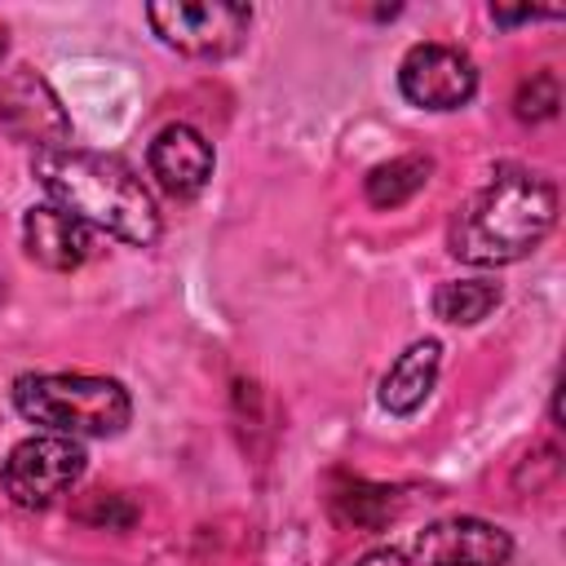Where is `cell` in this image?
I'll return each mask as SVG.
<instances>
[{
	"instance_id": "cell-1",
	"label": "cell",
	"mask_w": 566,
	"mask_h": 566,
	"mask_svg": "<svg viewBox=\"0 0 566 566\" xmlns=\"http://www.w3.org/2000/svg\"><path fill=\"white\" fill-rule=\"evenodd\" d=\"M31 177L62 212H71L93 230L115 234L128 248H150L159 239V208L142 186V177L119 155L53 146V150H35Z\"/></svg>"
},
{
	"instance_id": "cell-2",
	"label": "cell",
	"mask_w": 566,
	"mask_h": 566,
	"mask_svg": "<svg viewBox=\"0 0 566 566\" xmlns=\"http://www.w3.org/2000/svg\"><path fill=\"white\" fill-rule=\"evenodd\" d=\"M557 221V186L531 168H495L451 217V256L469 265H509L544 243Z\"/></svg>"
},
{
	"instance_id": "cell-3",
	"label": "cell",
	"mask_w": 566,
	"mask_h": 566,
	"mask_svg": "<svg viewBox=\"0 0 566 566\" xmlns=\"http://www.w3.org/2000/svg\"><path fill=\"white\" fill-rule=\"evenodd\" d=\"M13 407L22 420L66 438H115L133 420L128 389L84 371H27L13 380Z\"/></svg>"
},
{
	"instance_id": "cell-4",
	"label": "cell",
	"mask_w": 566,
	"mask_h": 566,
	"mask_svg": "<svg viewBox=\"0 0 566 566\" xmlns=\"http://www.w3.org/2000/svg\"><path fill=\"white\" fill-rule=\"evenodd\" d=\"M150 31L186 57H226L243 44L252 9L234 0H155L146 4Z\"/></svg>"
},
{
	"instance_id": "cell-5",
	"label": "cell",
	"mask_w": 566,
	"mask_h": 566,
	"mask_svg": "<svg viewBox=\"0 0 566 566\" xmlns=\"http://www.w3.org/2000/svg\"><path fill=\"white\" fill-rule=\"evenodd\" d=\"M88 469V455L80 447V438H66V433H35V438H22L9 460H4V473H0V486L13 504L22 509H44L53 504L57 495H66Z\"/></svg>"
},
{
	"instance_id": "cell-6",
	"label": "cell",
	"mask_w": 566,
	"mask_h": 566,
	"mask_svg": "<svg viewBox=\"0 0 566 566\" xmlns=\"http://www.w3.org/2000/svg\"><path fill=\"white\" fill-rule=\"evenodd\" d=\"M398 88L420 111H460L478 93V66L455 44H411L398 62Z\"/></svg>"
},
{
	"instance_id": "cell-7",
	"label": "cell",
	"mask_w": 566,
	"mask_h": 566,
	"mask_svg": "<svg viewBox=\"0 0 566 566\" xmlns=\"http://www.w3.org/2000/svg\"><path fill=\"white\" fill-rule=\"evenodd\" d=\"M0 128L35 150L71 146V115L35 66H13L0 75Z\"/></svg>"
},
{
	"instance_id": "cell-8",
	"label": "cell",
	"mask_w": 566,
	"mask_h": 566,
	"mask_svg": "<svg viewBox=\"0 0 566 566\" xmlns=\"http://www.w3.org/2000/svg\"><path fill=\"white\" fill-rule=\"evenodd\" d=\"M513 539L504 526L482 517H442L416 535V566H509Z\"/></svg>"
},
{
	"instance_id": "cell-9",
	"label": "cell",
	"mask_w": 566,
	"mask_h": 566,
	"mask_svg": "<svg viewBox=\"0 0 566 566\" xmlns=\"http://www.w3.org/2000/svg\"><path fill=\"white\" fill-rule=\"evenodd\" d=\"M146 164H150V177L159 181L164 195L190 199V195H199V190L208 186L217 155H212V142H208L199 128H190V124H168V128L155 133V142H150V150H146Z\"/></svg>"
},
{
	"instance_id": "cell-10",
	"label": "cell",
	"mask_w": 566,
	"mask_h": 566,
	"mask_svg": "<svg viewBox=\"0 0 566 566\" xmlns=\"http://www.w3.org/2000/svg\"><path fill=\"white\" fill-rule=\"evenodd\" d=\"M22 248L44 270H75L88 261L93 239H88V226L75 221L71 212H62L57 203H40L22 217Z\"/></svg>"
},
{
	"instance_id": "cell-11",
	"label": "cell",
	"mask_w": 566,
	"mask_h": 566,
	"mask_svg": "<svg viewBox=\"0 0 566 566\" xmlns=\"http://www.w3.org/2000/svg\"><path fill=\"white\" fill-rule=\"evenodd\" d=\"M438 371H442V340L424 336V340L407 345V349L389 363V371L380 376V407H385L389 416H411V411H420L424 398H429L433 385H438Z\"/></svg>"
},
{
	"instance_id": "cell-12",
	"label": "cell",
	"mask_w": 566,
	"mask_h": 566,
	"mask_svg": "<svg viewBox=\"0 0 566 566\" xmlns=\"http://www.w3.org/2000/svg\"><path fill=\"white\" fill-rule=\"evenodd\" d=\"M433 177V159L429 155H398L389 164H376L363 177V195L371 208H402L407 199H416Z\"/></svg>"
},
{
	"instance_id": "cell-13",
	"label": "cell",
	"mask_w": 566,
	"mask_h": 566,
	"mask_svg": "<svg viewBox=\"0 0 566 566\" xmlns=\"http://www.w3.org/2000/svg\"><path fill=\"white\" fill-rule=\"evenodd\" d=\"M500 283L495 279H447L433 287V314L442 323H455V327H473L482 323L495 305H500Z\"/></svg>"
},
{
	"instance_id": "cell-14",
	"label": "cell",
	"mask_w": 566,
	"mask_h": 566,
	"mask_svg": "<svg viewBox=\"0 0 566 566\" xmlns=\"http://www.w3.org/2000/svg\"><path fill=\"white\" fill-rule=\"evenodd\" d=\"M332 513L349 526H363V531H380L394 513H398V491L394 486H376V482H363V478H345L336 491H332Z\"/></svg>"
},
{
	"instance_id": "cell-15",
	"label": "cell",
	"mask_w": 566,
	"mask_h": 566,
	"mask_svg": "<svg viewBox=\"0 0 566 566\" xmlns=\"http://www.w3.org/2000/svg\"><path fill=\"white\" fill-rule=\"evenodd\" d=\"M513 106H517V119H553L557 106H562V84H557V75H553V71H535L531 80H522Z\"/></svg>"
},
{
	"instance_id": "cell-16",
	"label": "cell",
	"mask_w": 566,
	"mask_h": 566,
	"mask_svg": "<svg viewBox=\"0 0 566 566\" xmlns=\"http://www.w3.org/2000/svg\"><path fill=\"white\" fill-rule=\"evenodd\" d=\"M491 18H495L500 27H513V22H531V18H557V9H531V4L504 9V4H491Z\"/></svg>"
},
{
	"instance_id": "cell-17",
	"label": "cell",
	"mask_w": 566,
	"mask_h": 566,
	"mask_svg": "<svg viewBox=\"0 0 566 566\" xmlns=\"http://www.w3.org/2000/svg\"><path fill=\"white\" fill-rule=\"evenodd\" d=\"M354 566H411V562H407V553H398V548H371V553H363Z\"/></svg>"
},
{
	"instance_id": "cell-18",
	"label": "cell",
	"mask_w": 566,
	"mask_h": 566,
	"mask_svg": "<svg viewBox=\"0 0 566 566\" xmlns=\"http://www.w3.org/2000/svg\"><path fill=\"white\" fill-rule=\"evenodd\" d=\"M4 49H9V31L0 27V57H4Z\"/></svg>"
},
{
	"instance_id": "cell-19",
	"label": "cell",
	"mask_w": 566,
	"mask_h": 566,
	"mask_svg": "<svg viewBox=\"0 0 566 566\" xmlns=\"http://www.w3.org/2000/svg\"><path fill=\"white\" fill-rule=\"evenodd\" d=\"M0 301H4V283H0Z\"/></svg>"
}]
</instances>
